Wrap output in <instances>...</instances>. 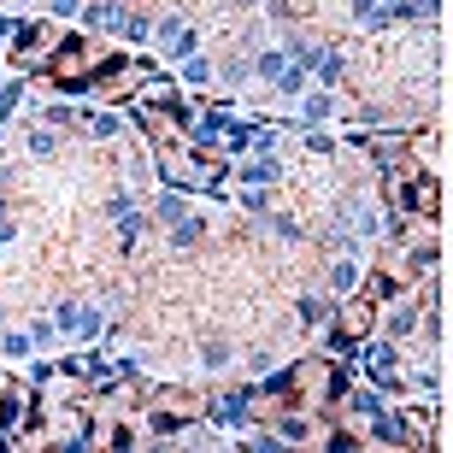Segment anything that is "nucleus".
<instances>
[{
    "label": "nucleus",
    "mask_w": 453,
    "mask_h": 453,
    "mask_svg": "<svg viewBox=\"0 0 453 453\" xmlns=\"http://www.w3.org/2000/svg\"><path fill=\"white\" fill-rule=\"evenodd\" d=\"M112 59V48H106L101 35H83V30H65V42L53 48V59L42 65V77H48V88H95V77H101V65Z\"/></svg>",
    "instance_id": "nucleus-1"
},
{
    "label": "nucleus",
    "mask_w": 453,
    "mask_h": 453,
    "mask_svg": "<svg viewBox=\"0 0 453 453\" xmlns=\"http://www.w3.org/2000/svg\"><path fill=\"white\" fill-rule=\"evenodd\" d=\"M59 42H65V24H18V35L6 42V65L12 71H42Z\"/></svg>",
    "instance_id": "nucleus-2"
},
{
    "label": "nucleus",
    "mask_w": 453,
    "mask_h": 453,
    "mask_svg": "<svg viewBox=\"0 0 453 453\" xmlns=\"http://www.w3.org/2000/svg\"><path fill=\"white\" fill-rule=\"evenodd\" d=\"M30 406H35V395L18 383V377L0 371V430H18V424L30 418Z\"/></svg>",
    "instance_id": "nucleus-3"
},
{
    "label": "nucleus",
    "mask_w": 453,
    "mask_h": 453,
    "mask_svg": "<svg viewBox=\"0 0 453 453\" xmlns=\"http://www.w3.org/2000/svg\"><path fill=\"white\" fill-rule=\"evenodd\" d=\"M177 83H183V88H201V83H212V59H188Z\"/></svg>",
    "instance_id": "nucleus-4"
},
{
    "label": "nucleus",
    "mask_w": 453,
    "mask_h": 453,
    "mask_svg": "<svg viewBox=\"0 0 453 453\" xmlns=\"http://www.w3.org/2000/svg\"><path fill=\"white\" fill-rule=\"evenodd\" d=\"M0 353H6V359H30V336H24V330H6V336H0Z\"/></svg>",
    "instance_id": "nucleus-5"
},
{
    "label": "nucleus",
    "mask_w": 453,
    "mask_h": 453,
    "mask_svg": "<svg viewBox=\"0 0 453 453\" xmlns=\"http://www.w3.org/2000/svg\"><path fill=\"white\" fill-rule=\"evenodd\" d=\"M48 6H53L59 18H77V12H83V0H48Z\"/></svg>",
    "instance_id": "nucleus-6"
}]
</instances>
